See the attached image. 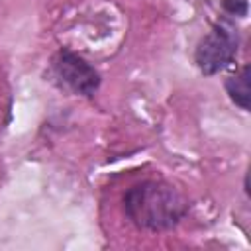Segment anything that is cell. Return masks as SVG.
Masks as SVG:
<instances>
[{
    "label": "cell",
    "mask_w": 251,
    "mask_h": 251,
    "mask_svg": "<svg viewBox=\"0 0 251 251\" xmlns=\"http://www.w3.org/2000/svg\"><path fill=\"white\" fill-rule=\"evenodd\" d=\"M237 31L227 22H218L198 41L194 49V63L202 75L212 76L224 71L237 55Z\"/></svg>",
    "instance_id": "cell-2"
},
{
    "label": "cell",
    "mask_w": 251,
    "mask_h": 251,
    "mask_svg": "<svg viewBox=\"0 0 251 251\" xmlns=\"http://www.w3.org/2000/svg\"><path fill=\"white\" fill-rule=\"evenodd\" d=\"M249 75H251V69L249 65H243L235 75L227 76L224 86H226V92L227 96L231 98V102L235 106H239L241 110L249 112V100H251V90H249Z\"/></svg>",
    "instance_id": "cell-4"
},
{
    "label": "cell",
    "mask_w": 251,
    "mask_h": 251,
    "mask_svg": "<svg viewBox=\"0 0 251 251\" xmlns=\"http://www.w3.org/2000/svg\"><path fill=\"white\" fill-rule=\"evenodd\" d=\"M49 73L57 86L78 96H92L102 82L94 65L71 49H59L53 55Z\"/></svg>",
    "instance_id": "cell-3"
},
{
    "label": "cell",
    "mask_w": 251,
    "mask_h": 251,
    "mask_svg": "<svg viewBox=\"0 0 251 251\" xmlns=\"http://www.w3.org/2000/svg\"><path fill=\"white\" fill-rule=\"evenodd\" d=\"M222 6L231 16H245L247 14V0H222Z\"/></svg>",
    "instance_id": "cell-5"
},
{
    "label": "cell",
    "mask_w": 251,
    "mask_h": 251,
    "mask_svg": "<svg viewBox=\"0 0 251 251\" xmlns=\"http://www.w3.org/2000/svg\"><path fill=\"white\" fill-rule=\"evenodd\" d=\"M190 200L171 182L141 180L124 194V212L127 220L143 231L161 233L176 227L188 214Z\"/></svg>",
    "instance_id": "cell-1"
}]
</instances>
